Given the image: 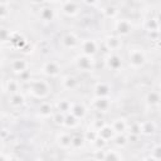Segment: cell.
I'll return each instance as SVG.
<instances>
[{
  "label": "cell",
  "instance_id": "1",
  "mask_svg": "<svg viewBox=\"0 0 161 161\" xmlns=\"http://www.w3.org/2000/svg\"><path fill=\"white\" fill-rule=\"evenodd\" d=\"M26 84H28L29 94L36 99H45L52 92V86L45 79H33L31 78Z\"/></svg>",
  "mask_w": 161,
  "mask_h": 161
},
{
  "label": "cell",
  "instance_id": "2",
  "mask_svg": "<svg viewBox=\"0 0 161 161\" xmlns=\"http://www.w3.org/2000/svg\"><path fill=\"white\" fill-rule=\"evenodd\" d=\"M147 63V54L143 48L135 47L128 52V64L133 69H141Z\"/></svg>",
  "mask_w": 161,
  "mask_h": 161
},
{
  "label": "cell",
  "instance_id": "3",
  "mask_svg": "<svg viewBox=\"0 0 161 161\" xmlns=\"http://www.w3.org/2000/svg\"><path fill=\"white\" fill-rule=\"evenodd\" d=\"M73 62H74L75 68L78 70H80V72H83V73H91L96 68L94 57L86 55V54H82V53H79L78 55H75Z\"/></svg>",
  "mask_w": 161,
  "mask_h": 161
},
{
  "label": "cell",
  "instance_id": "4",
  "mask_svg": "<svg viewBox=\"0 0 161 161\" xmlns=\"http://www.w3.org/2000/svg\"><path fill=\"white\" fill-rule=\"evenodd\" d=\"M78 48L80 49V53H82V54L94 57V55L98 53L99 44H98V42H97L96 39H93V38H86V39H82V40L79 42Z\"/></svg>",
  "mask_w": 161,
  "mask_h": 161
},
{
  "label": "cell",
  "instance_id": "5",
  "mask_svg": "<svg viewBox=\"0 0 161 161\" xmlns=\"http://www.w3.org/2000/svg\"><path fill=\"white\" fill-rule=\"evenodd\" d=\"M122 57L117 52H108V54L104 58V65L107 69L112 72H118L122 69Z\"/></svg>",
  "mask_w": 161,
  "mask_h": 161
},
{
  "label": "cell",
  "instance_id": "6",
  "mask_svg": "<svg viewBox=\"0 0 161 161\" xmlns=\"http://www.w3.org/2000/svg\"><path fill=\"white\" fill-rule=\"evenodd\" d=\"M40 70H42V73H43L45 77L57 78V77H59L60 73H62V65H60L57 60H47V62L43 63Z\"/></svg>",
  "mask_w": 161,
  "mask_h": 161
},
{
  "label": "cell",
  "instance_id": "7",
  "mask_svg": "<svg viewBox=\"0 0 161 161\" xmlns=\"http://www.w3.org/2000/svg\"><path fill=\"white\" fill-rule=\"evenodd\" d=\"M113 29L118 36H128L133 31V24L128 19H117L114 21Z\"/></svg>",
  "mask_w": 161,
  "mask_h": 161
},
{
  "label": "cell",
  "instance_id": "8",
  "mask_svg": "<svg viewBox=\"0 0 161 161\" xmlns=\"http://www.w3.org/2000/svg\"><path fill=\"white\" fill-rule=\"evenodd\" d=\"M111 106H112L111 97H97V96H93V98L91 99V107L94 111L101 112V113L108 112Z\"/></svg>",
  "mask_w": 161,
  "mask_h": 161
},
{
  "label": "cell",
  "instance_id": "9",
  "mask_svg": "<svg viewBox=\"0 0 161 161\" xmlns=\"http://www.w3.org/2000/svg\"><path fill=\"white\" fill-rule=\"evenodd\" d=\"M60 11L68 18H74L80 13V4L75 0H64L62 3Z\"/></svg>",
  "mask_w": 161,
  "mask_h": 161
},
{
  "label": "cell",
  "instance_id": "10",
  "mask_svg": "<svg viewBox=\"0 0 161 161\" xmlns=\"http://www.w3.org/2000/svg\"><path fill=\"white\" fill-rule=\"evenodd\" d=\"M103 45L108 52H118L123 45L122 38L118 36L117 34H108L103 39Z\"/></svg>",
  "mask_w": 161,
  "mask_h": 161
},
{
  "label": "cell",
  "instance_id": "11",
  "mask_svg": "<svg viewBox=\"0 0 161 161\" xmlns=\"http://www.w3.org/2000/svg\"><path fill=\"white\" fill-rule=\"evenodd\" d=\"M38 18L45 23V24H49V23H53L55 19H57V11L53 6H50L49 4L47 5H42L39 11H38Z\"/></svg>",
  "mask_w": 161,
  "mask_h": 161
},
{
  "label": "cell",
  "instance_id": "12",
  "mask_svg": "<svg viewBox=\"0 0 161 161\" xmlns=\"http://www.w3.org/2000/svg\"><path fill=\"white\" fill-rule=\"evenodd\" d=\"M79 42H80V39L74 31L65 33L60 39V44L64 49H75V48H78Z\"/></svg>",
  "mask_w": 161,
  "mask_h": 161
},
{
  "label": "cell",
  "instance_id": "13",
  "mask_svg": "<svg viewBox=\"0 0 161 161\" xmlns=\"http://www.w3.org/2000/svg\"><path fill=\"white\" fill-rule=\"evenodd\" d=\"M72 137H73V135H70V132L59 131L55 135V143L62 150H69V148H72Z\"/></svg>",
  "mask_w": 161,
  "mask_h": 161
},
{
  "label": "cell",
  "instance_id": "14",
  "mask_svg": "<svg viewBox=\"0 0 161 161\" xmlns=\"http://www.w3.org/2000/svg\"><path fill=\"white\" fill-rule=\"evenodd\" d=\"M112 94V86L107 82L99 80L93 86V96L97 97H111Z\"/></svg>",
  "mask_w": 161,
  "mask_h": 161
},
{
  "label": "cell",
  "instance_id": "15",
  "mask_svg": "<svg viewBox=\"0 0 161 161\" xmlns=\"http://www.w3.org/2000/svg\"><path fill=\"white\" fill-rule=\"evenodd\" d=\"M62 88L65 91H75L79 88V80L74 74H65L60 78Z\"/></svg>",
  "mask_w": 161,
  "mask_h": 161
},
{
  "label": "cell",
  "instance_id": "16",
  "mask_svg": "<svg viewBox=\"0 0 161 161\" xmlns=\"http://www.w3.org/2000/svg\"><path fill=\"white\" fill-rule=\"evenodd\" d=\"M29 67H30L29 62H28L26 59H24V58H15V59H13L11 63H10V69H11V72H13L14 74H16V75H19L20 73L28 70Z\"/></svg>",
  "mask_w": 161,
  "mask_h": 161
},
{
  "label": "cell",
  "instance_id": "17",
  "mask_svg": "<svg viewBox=\"0 0 161 161\" xmlns=\"http://www.w3.org/2000/svg\"><path fill=\"white\" fill-rule=\"evenodd\" d=\"M160 101H161V96L157 89H150L145 94V103L148 108H157L160 106Z\"/></svg>",
  "mask_w": 161,
  "mask_h": 161
},
{
  "label": "cell",
  "instance_id": "18",
  "mask_svg": "<svg viewBox=\"0 0 161 161\" xmlns=\"http://www.w3.org/2000/svg\"><path fill=\"white\" fill-rule=\"evenodd\" d=\"M8 103H9V106L13 107V108H20V107H23V106L26 103V98H25L24 93L20 91V92L9 94V97H8Z\"/></svg>",
  "mask_w": 161,
  "mask_h": 161
},
{
  "label": "cell",
  "instance_id": "19",
  "mask_svg": "<svg viewBox=\"0 0 161 161\" xmlns=\"http://www.w3.org/2000/svg\"><path fill=\"white\" fill-rule=\"evenodd\" d=\"M54 104L48 101H43L38 107V116L40 118H49L54 113Z\"/></svg>",
  "mask_w": 161,
  "mask_h": 161
},
{
  "label": "cell",
  "instance_id": "20",
  "mask_svg": "<svg viewBox=\"0 0 161 161\" xmlns=\"http://www.w3.org/2000/svg\"><path fill=\"white\" fill-rule=\"evenodd\" d=\"M70 113L73 116H75L78 119H84L88 114V109L87 107L82 103V102H73L72 103V107H70Z\"/></svg>",
  "mask_w": 161,
  "mask_h": 161
},
{
  "label": "cell",
  "instance_id": "21",
  "mask_svg": "<svg viewBox=\"0 0 161 161\" xmlns=\"http://www.w3.org/2000/svg\"><path fill=\"white\" fill-rule=\"evenodd\" d=\"M157 131V125L155 121L151 119H146V121H141V135L143 136H153Z\"/></svg>",
  "mask_w": 161,
  "mask_h": 161
},
{
  "label": "cell",
  "instance_id": "22",
  "mask_svg": "<svg viewBox=\"0 0 161 161\" xmlns=\"http://www.w3.org/2000/svg\"><path fill=\"white\" fill-rule=\"evenodd\" d=\"M101 13H102V15H103L106 19L114 20V19H117L118 15H119V9H118L116 5H113V4H108V5H106V6H103V8L101 9Z\"/></svg>",
  "mask_w": 161,
  "mask_h": 161
},
{
  "label": "cell",
  "instance_id": "23",
  "mask_svg": "<svg viewBox=\"0 0 161 161\" xmlns=\"http://www.w3.org/2000/svg\"><path fill=\"white\" fill-rule=\"evenodd\" d=\"M97 131H98V136H99L101 138L106 140L107 142L112 141V138H113V137H114V135H116L114 130H113V128H112V126H111V125H108V123H104V125H103V126H101Z\"/></svg>",
  "mask_w": 161,
  "mask_h": 161
},
{
  "label": "cell",
  "instance_id": "24",
  "mask_svg": "<svg viewBox=\"0 0 161 161\" xmlns=\"http://www.w3.org/2000/svg\"><path fill=\"white\" fill-rule=\"evenodd\" d=\"M127 123H128V121L125 117H117L109 125L112 126V128L114 130L116 133H125L127 131Z\"/></svg>",
  "mask_w": 161,
  "mask_h": 161
},
{
  "label": "cell",
  "instance_id": "25",
  "mask_svg": "<svg viewBox=\"0 0 161 161\" xmlns=\"http://www.w3.org/2000/svg\"><path fill=\"white\" fill-rule=\"evenodd\" d=\"M4 88H5V92L8 94H13V93H16V92H20L21 91V83L19 82V79L9 78L5 82Z\"/></svg>",
  "mask_w": 161,
  "mask_h": 161
},
{
  "label": "cell",
  "instance_id": "26",
  "mask_svg": "<svg viewBox=\"0 0 161 161\" xmlns=\"http://www.w3.org/2000/svg\"><path fill=\"white\" fill-rule=\"evenodd\" d=\"M143 29L150 33V31H160V20L158 16H151L143 21Z\"/></svg>",
  "mask_w": 161,
  "mask_h": 161
},
{
  "label": "cell",
  "instance_id": "27",
  "mask_svg": "<svg viewBox=\"0 0 161 161\" xmlns=\"http://www.w3.org/2000/svg\"><path fill=\"white\" fill-rule=\"evenodd\" d=\"M80 123V119H78L75 116H73L70 112L65 113L64 116V122H63V127L68 128V130H74L79 126Z\"/></svg>",
  "mask_w": 161,
  "mask_h": 161
},
{
  "label": "cell",
  "instance_id": "28",
  "mask_svg": "<svg viewBox=\"0 0 161 161\" xmlns=\"http://www.w3.org/2000/svg\"><path fill=\"white\" fill-rule=\"evenodd\" d=\"M72 101L67 99V98H62V99H58L54 104V109L58 111V112H62V113H68L70 112V107H72Z\"/></svg>",
  "mask_w": 161,
  "mask_h": 161
},
{
  "label": "cell",
  "instance_id": "29",
  "mask_svg": "<svg viewBox=\"0 0 161 161\" xmlns=\"http://www.w3.org/2000/svg\"><path fill=\"white\" fill-rule=\"evenodd\" d=\"M112 142H113V145L117 147V148H125L127 145H128V136H127V133L125 132V133H116L114 135V137L112 138Z\"/></svg>",
  "mask_w": 161,
  "mask_h": 161
},
{
  "label": "cell",
  "instance_id": "30",
  "mask_svg": "<svg viewBox=\"0 0 161 161\" xmlns=\"http://www.w3.org/2000/svg\"><path fill=\"white\" fill-rule=\"evenodd\" d=\"M112 161V160H123V156L121 151L114 150V148H104V155H103V161Z\"/></svg>",
  "mask_w": 161,
  "mask_h": 161
},
{
  "label": "cell",
  "instance_id": "31",
  "mask_svg": "<svg viewBox=\"0 0 161 161\" xmlns=\"http://www.w3.org/2000/svg\"><path fill=\"white\" fill-rule=\"evenodd\" d=\"M127 135H131V136H137L140 137L141 136V121H131L127 123V131H126Z\"/></svg>",
  "mask_w": 161,
  "mask_h": 161
},
{
  "label": "cell",
  "instance_id": "32",
  "mask_svg": "<svg viewBox=\"0 0 161 161\" xmlns=\"http://www.w3.org/2000/svg\"><path fill=\"white\" fill-rule=\"evenodd\" d=\"M83 137H84V141H86V142H88V143L92 145V143L94 142V140L98 137V131L94 130V128H92V127H89L88 130L84 131Z\"/></svg>",
  "mask_w": 161,
  "mask_h": 161
},
{
  "label": "cell",
  "instance_id": "33",
  "mask_svg": "<svg viewBox=\"0 0 161 161\" xmlns=\"http://www.w3.org/2000/svg\"><path fill=\"white\" fill-rule=\"evenodd\" d=\"M148 160H152V161H160L161 160V146L160 143H155L150 151V156L146 157Z\"/></svg>",
  "mask_w": 161,
  "mask_h": 161
},
{
  "label": "cell",
  "instance_id": "34",
  "mask_svg": "<svg viewBox=\"0 0 161 161\" xmlns=\"http://www.w3.org/2000/svg\"><path fill=\"white\" fill-rule=\"evenodd\" d=\"M86 141H84V137L83 136H79V135H75L72 137V148H82L84 146Z\"/></svg>",
  "mask_w": 161,
  "mask_h": 161
},
{
  "label": "cell",
  "instance_id": "35",
  "mask_svg": "<svg viewBox=\"0 0 161 161\" xmlns=\"http://www.w3.org/2000/svg\"><path fill=\"white\" fill-rule=\"evenodd\" d=\"M10 35H11V31H10L8 28H5V26H0V44L9 43Z\"/></svg>",
  "mask_w": 161,
  "mask_h": 161
},
{
  "label": "cell",
  "instance_id": "36",
  "mask_svg": "<svg viewBox=\"0 0 161 161\" xmlns=\"http://www.w3.org/2000/svg\"><path fill=\"white\" fill-rule=\"evenodd\" d=\"M64 113L62 112H58V111H54L53 116H52V119L54 122V125L59 126V127H63V122H64Z\"/></svg>",
  "mask_w": 161,
  "mask_h": 161
},
{
  "label": "cell",
  "instance_id": "37",
  "mask_svg": "<svg viewBox=\"0 0 161 161\" xmlns=\"http://www.w3.org/2000/svg\"><path fill=\"white\" fill-rule=\"evenodd\" d=\"M9 14H10V8H9V5H8L6 3H4V1H0V20L8 19Z\"/></svg>",
  "mask_w": 161,
  "mask_h": 161
},
{
  "label": "cell",
  "instance_id": "38",
  "mask_svg": "<svg viewBox=\"0 0 161 161\" xmlns=\"http://www.w3.org/2000/svg\"><path fill=\"white\" fill-rule=\"evenodd\" d=\"M107 145H108V142L106 141V140H103V138H101L99 136L94 140V142L92 143V146L96 148V150H103V148H106L107 147Z\"/></svg>",
  "mask_w": 161,
  "mask_h": 161
},
{
  "label": "cell",
  "instance_id": "39",
  "mask_svg": "<svg viewBox=\"0 0 161 161\" xmlns=\"http://www.w3.org/2000/svg\"><path fill=\"white\" fill-rule=\"evenodd\" d=\"M18 79H19V82H20V83H28V82L31 79L30 69H28V70H25V72L20 73V74L18 75Z\"/></svg>",
  "mask_w": 161,
  "mask_h": 161
},
{
  "label": "cell",
  "instance_id": "40",
  "mask_svg": "<svg viewBox=\"0 0 161 161\" xmlns=\"http://www.w3.org/2000/svg\"><path fill=\"white\" fill-rule=\"evenodd\" d=\"M14 158H16V157L10 155V153H6L4 151H0V160L1 161H9V160H14Z\"/></svg>",
  "mask_w": 161,
  "mask_h": 161
},
{
  "label": "cell",
  "instance_id": "41",
  "mask_svg": "<svg viewBox=\"0 0 161 161\" xmlns=\"http://www.w3.org/2000/svg\"><path fill=\"white\" fill-rule=\"evenodd\" d=\"M147 34H148V36L151 38L152 42L158 43V40H160V31H150V33H147Z\"/></svg>",
  "mask_w": 161,
  "mask_h": 161
},
{
  "label": "cell",
  "instance_id": "42",
  "mask_svg": "<svg viewBox=\"0 0 161 161\" xmlns=\"http://www.w3.org/2000/svg\"><path fill=\"white\" fill-rule=\"evenodd\" d=\"M80 1H82L84 5L93 8V6H96V5L98 4V1H99V0H80Z\"/></svg>",
  "mask_w": 161,
  "mask_h": 161
},
{
  "label": "cell",
  "instance_id": "43",
  "mask_svg": "<svg viewBox=\"0 0 161 161\" xmlns=\"http://www.w3.org/2000/svg\"><path fill=\"white\" fill-rule=\"evenodd\" d=\"M104 125V122L103 121H99V119H96V121H93L92 122V125H91V127L92 128H94V130H98L101 126H103Z\"/></svg>",
  "mask_w": 161,
  "mask_h": 161
},
{
  "label": "cell",
  "instance_id": "44",
  "mask_svg": "<svg viewBox=\"0 0 161 161\" xmlns=\"http://www.w3.org/2000/svg\"><path fill=\"white\" fill-rule=\"evenodd\" d=\"M29 3L35 5V6H42L45 4V0H29Z\"/></svg>",
  "mask_w": 161,
  "mask_h": 161
},
{
  "label": "cell",
  "instance_id": "45",
  "mask_svg": "<svg viewBox=\"0 0 161 161\" xmlns=\"http://www.w3.org/2000/svg\"><path fill=\"white\" fill-rule=\"evenodd\" d=\"M60 0H45V3L48 4H55V3H59Z\"/></svg>",
  "mask_w": 161,
  "mask_h": 161
},
{
  "label": "cell",
  "instance_id": "46",
  "mask_svg": "<svg viewBox=\"0 0 161 161\" xmlns=\"http://www.w3.org/2000/svg\"><path fill=\"white\" fill-rule=\"evenodd\" d=\"M3 145H4V137L0 135V148L3 147Z\"/></svg>",
  "mask_w": 161,
  "mask_h": 161
},
{
  "label": "cell",
  "instance_id": "47",
  "mask_svg": "<svg viewBox=\"0 0 161 161\" xmlns=\"http://www.w3.org/2000/svg\"><path fill=\"white\" fill-rule=\"evenodd\" d=\"M135 1H145V0H135Z\"/></svg>",
  "mask_w": 161,
  "mask_h": 161
}]
</instances>
